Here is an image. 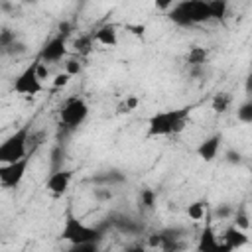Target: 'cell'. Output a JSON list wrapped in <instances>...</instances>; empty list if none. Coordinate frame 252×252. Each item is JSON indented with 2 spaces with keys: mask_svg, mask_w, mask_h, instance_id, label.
Segmentation results:
<instances>
[{
  "mask_svg": "<svg viewBox=\"0 0 252 252\" xmlns=\"http://www.w3.org/2000/svg\"><path fill=\"white\" fill-rule=\"evenodd\" d=\"M189 122V108H175V110H163L154 114L148 120V136H171L185 130Z\"/></svg>",
  "mask_w": 252,
  "mask_h": 252,
  "instance_id": "obj_1",
  "label": "cell"
},
{
  "mask_svg": "<svg viewBox=\"0 0 252 252\" xmlns=\"http://www.w3.org/2000/svg\"><path fill=\"white\" fill-rule=\"evenodd\" d=\"M59 238L69 242V244H89V242H96L98 244V240L102 238V228L89 226L81 219H77L73 215V211H67L63 226L59 230Z\"/></svg>",
  "mask_w": 252,
  "mask_h": 252,
  "instance_id": "obj_2",
  "label": "cell"
},
{
  "mask_svg": "<svg viewBox=\"0 0 252 252\" xmlns=\"http://www.w3.org/2000/svg\"><path fill=\"white\" fill-rule=\"evenodd\" d=\"M32 124H22L14 134H10L2 144H0V165L20 161L30 156V128Z\"/></svg>",
  "mask_w": 252,
  "mask_h": 252,
  "instance_id": "obj_3",
  "label": "cell"
},
{
  "mask_svg": "<svg viewBox=\"0 0 252 252\" xmlns=\"http://www.w3.org/2000/svg\"><path fill=\"white\" fill-rule=\"evenodd\" d=\"M89 116V104L81 96H71L65 100V104L59 110V122L65 128H79Z\"/></svg>",
  "mask_w": 252,
  "mask_h": 252,
  "instance_id": "obj_4",
  "label": "cell"
},
{
  "mask_svg": "<svg viewBox=\"0 0 252 252\" xmlns=\"http://www.w3.org/2000/svg\"><path fill=\"white\" fill-rule=\"evenodd\" d=\"M37 65H39V59H33L16 79H14V93L22 94V96H37L41 91H43V83L39 81L37 77Z\"/></svg>",
  "mask_w": 252,
  "mask_h": 252,
  "instance_id": "obj_5",
  "label": "cell"
},
{
  "mask_svg": "<svg viewBox=\"0 0 252 252\" xmlns=\"http://www.w3.org/2000/svg\"><path fill=\"white\" fill-rule=\"evenodd\" d=\"M28 165H30V156L20 159V161H14V163H6V165H0V185L4 189H14L22 183V179L26 177V171H28Z\"/></svg>",
  "mask_w": 252,
  "mask_h": 252,
  "instance_id": "obj_6",
  "label": "cell"
},
{
  "mask_svg": "<svg viewBox=\"0 0 252 252\" xmlns=\"http://www.w3.org/2000/svg\"><path fill=\"white\" fill-rule=\"evenodd\" d=\"M67 35L57 33L55 37H51L49 41H45V45L39 51V59L47 65V63H59L65 59L67 55Z\"/></svg>",
  "mask_w": 252,
  "mask_h": 252,
  "instance_id": "obj_7",
  "label": "cell"
},
{
  "mask_svg": "<svg viewBox=\"0 0 252 252\" xmlns=\"http://www.w3.org/2000/svg\"><path fill=\"white\" fill-rule=\"evenodd\" d=\"M71 181H73V171L71 169H57L53 171L47 181H45V191L53 197H63L69 187H71Z\"/></svg>",
  "mask_w": 252,
  "mask_h": 252,
  "instance_id": "obj_8",
  "label": "cell"
},
{
  "mask_svg": "<svg viewBox=\"0 0 252 252\" xmlns=\"http://www.w3.org/2000/svg\"><path fill=\"white\" fill-rule=\"evenodd\" d=\"M197 250L199 252H232L213 230V226L207 222L199 234V242H197Z\"/></svg>",
  "mask_w": 252,
  "mask_h": 252,
  "instance_id": "obj_9",
  "label": "cell"
},
{
  "mask_svg": "<svg viewBox=\"0 0 252 252\" xmlns=\"http://www.w3.org/2000/svg\"><path fill=\"white\" fill-rule=\"evenodd\" d=\"M185 4H187V12H189L191 26H195V24H205V22L213 20L209 2H205V0H185Z\"/></svg>",
  "mask_w": 252,
  "mask_h": 252,
  "instance_id": "obj_10",
  "label": "cell"
},
{
  "mask_svg": "<svg viewBox=\"0 0 252 252\" xmlns=\"http://www.w3.org/2000/svg\"><path fill=\"white\" fill-rule=\"evenodd\" d=\"M220 142H222V136L220 134H213L209 138H205L199 146H197V156L203 159V161H213L219 154V148H220Z\"/></svg>",
  "mask_w": 252,
  "mask_h": 252,
  "instance_id": "obj_11",
  "label": "cell"
},
{
  "mask_svg": "<svg viewBox=\"0 0 252 252\" xmlns=\"http://www.w3.org/2000/svg\"><path fill=\"white\" fill-rule=\"evenodd\" d=\"M93 39L98 45L104 47H116L118 45V30L114 24H104L93 32Z\"/></svg>",
  "mask_w": 252,
  "mask_h": 252,
  "instance_id": "obj_12",
  "label": "cell"
},
{
  "mask_svg": "<svg viewBox=\"0 0 252 252\" xmlns=\"http://www.w3.org/2000/svg\"><path fill=\"white\" fill-rule=\"evenodd\" d=\"M222 242H224L230 250H238V248H242V246H246V244L250 242V236H248V232H244V230H240V228H236V226H228V228L224 230Z\"/></svg>",
  "mask_w": 252,
  "mask_h": 252,
  "instance_id": "obj_13",
  "label": "cell"
},
{
  "mask_svg": "<svg viewBox=\"0 0 252 252\" xmlns=\"http://www.w3.org/2000/svg\"><path fill=\"white\" fill-rule=\"evenodd\" d=\"M207 211H209V209H207V201H193V203H189L187 209H185L187 219L193 220V222L203 220V219L207 217Z\"/></svg>",
  "mask_w": 252,
  "mask_h": 252,
  "instance_id": "obj_14",
  "label": "cell"
},
{
  "mask_svg": "<svg viewBox=\"0 0 252 252\" xmlns=\"http://www.w3.org/2000/svg\"><path fill=\"white\" fill-rule=\"evenodd\" d=\"M207 57H209V49L207 47H201V45H193L187 51V63L193 65V67L205 65L207 63Z\"/></svg>",
  "mask_w": 252,
  "mask_h": 252,
  "instance_id": "obj_15",
  "label": "cell"
},
{
  "mask_svg": "<svg viewBox=\"0 0 252 252\" xmlns=\"http://www.w3.org/2000/svg\"><path fill=\"white\" fill-rule=\"evenodd\" d=\"M230 102H232L230 93H217V94H213V98H211V106H213V110H215L217 114L226 112V110L230 108Z\"/></svg>",
  "mask_w": 252,
  "mask_h": 252,
  "instance_id": "obj_16",
  "label": "cell"
},
{
  "mask_svg": "<svg viewBox=\"0 0 252 252\" xmlns=\"http://www.w3.org/2000/svg\"><path fill=\"white\" fill-rule=\"evenodd\" d=\"M232 226H236V228H240V230H244V232H248V228L252 226V222H250V215H248V211H246L244 207L234 209V215H232Z\"/></svg>",
  "mask_w": 252,
  "mask_h": 252,
  "instance_id": "obj_17",
  "label": "cell"
},
{
  "mask_svg": "<svg viewBox=\"0 0 252 252\" xmlns=\"http://www.w3.org/2000/svg\"><path fill=\"white\" fill-rule=\"evenodd\" d=\"M93 45H94V39H93V33H89V35H81L79 39H75V41H73V47H75V53H79V57H81V55H87V53H91V49H93Z\"/></svg>",
  "mask_w": 252,
  "mask_h": 252,
  "instance_id": "obj_18",
  "label": "cell"
},
{
  "mask_svg": "<svg viewBox=\"0 0 252 252\" xmlns=\"http://www.w3.org/2000/svg\"><path fill=\"white\" fill-rule=\"evenodd\" d=\"M236 118L242 124H252V98H246L238 108H236Z\"/></svg>",
  "mask_w": 252,
  "mask_h": 252,
  "instance_id": "obj_19",
  "label": "cell"
},
{
  "mask_svg": "<svg viewBox=\"0 0 252 252\" xmlns=\"http://www.w3.org/2000/svg\"><path fill=\"white\" fill-rule=\"evenodd\" d=\"M209 6H211V16H213V20H224V18H226L228 4H226L224 0H209Z\"/></svg>",
  "mask_w": 252,
  "mask_h": 252,
  "instance_id": "obj_20",
  "label": "cell"
},
{
  "mask_svg": "<svg viewBox=\"0 0 252 252\" xmlns=\"http://www.w3.org/2000/svg\"><path fill=\"white\" fill-rule=\"evenodd\" d=\"M63 71H65L69 77H77V75H81V71H83V63H81V59H79V57H67V59L63 61Z\"/></svg>",
  "mask_w": 252,
  "mask_h": 252,
  "instance_id": "obj_21",
  "label": "cell"
},
{
  "mask_svg": "<svg viewBox=\"0 0 252 252\" xmlns=\"http://www.w3.org/2000/svg\"><path fill=\"white\" fill-rule=\"evenodd\" d=\"M116 228H120L122 232H128V234H136L140 230V226L132 220V219H126V217H120L118 220H112Z\"/></svg>",
  "mask_w": 252,
  "mask_h": 252,
  "instance_id": "obj_22",
  "label": "cell"
},
{
  "mask_svg": "<svg viewBox=\"0 0 252 252\" xmlns=\"http://www.w3.org/2000/svg\"><path fill=\"white\" fill-rule=\"evenodd\" d=\"M140 205L148 211H152L156 207V191L154 189H142L140 191Z\"/></svg>",
  "mask_w": 252,
  "mask_h": 252,
  "instance_id": "obj_23",
  "label": "cell"
},
{
  "mask_svg": "<svg viewBox=\"0 0 252 252\" xmlns=\"http://www.w3.org/2000/svg\"><path fill=\"white\" fill-rule=\"evenodd\" d=\"M18 41V37H16V32H12V30H8V28H4L2 32H0V47H2V51H6L10 45H14Z\"/></svg>",
  "mask_w": 252,
  "mask_h": 252,
  "instance_id": "obj_24",
  "label": "cell"
},
{
  "mask_svg": "<svg viewBox=\"0 0 252 252\" xmlns=\"http://www.w3.org/2000/svg\"><path fill=\"white\" fill-rule=\"evenodd\" d=\"M71 79H73V77H69L65 71H61V73H57V75L51 79V85H53L55 89H65V87L71 83Z\"/></svg>",
  "mask_w": 252,
  "mask_h": 252,
  "instance_id": "obj_25",
  "label": "cell"
},
{
  "mask_svg": "<svg viewBox=\"0 0 252 252\" xmlns=\"http://www.w3.org/2000/svg\"><path fill=\"white\" fill-rule=\"evenodd\" d=\"M67 252H98V244H96V242H89V244H71Z\"/></svg>",
  "mask_w": 252,
  "mask_h": 252,
  "instance_id": "obj_26",
  "label": "cell"
},
{
  "mask_svg": "<svg viewBox=\"0 0 252 252\" xmlns=\"http://www.w3.org/2000/svg\"><path fill=\"white\" fill-rule=\"evenodd\" d=\"M163 242H165V234H163V230H161V232H154V234L148 236V246H150V248H161Z\"/></svg>",
  "mask_w": 252,
  "mask_h": 252,
  "instance_id": "obj_27",
  "label": "cell"
},
{
  "mask_svg": "<svg viewBox=\"0 0 252 252\" xmlns=\"http://www.w3.org/2000/svg\"><path fill=\"white\" fill-rule=\"evenodd\" d=\"M93 197L96 199V201H110L112 199V191L108 189V187H96L94 191H93Z\"/></svg>",
  "mask_w": 252,
  "mask_h": 252,
  "instance_id": "obj_28",
  "label": "cell"
},
{
  "mask_svg": "<svg viewBox=\"0 0 252 252\" xmlns=\"http://www.w3.org/2000/svg\"><path fill=\"white\" fill-rule=\"evenodd\" d=\"M232 215H234V209L230 205H219L217 211H215L217 219H232Z\"/></svg>",
  "mask_w": 252,
  "mask_h": 252,
  "instance_id": "obj_29",
  "label": "cell"
},
{
  "mask_svg": "<svg viewBox=\"0 0 252 252\" xmlns=\"http://www.w3.org/2000/svg\"><path fill=\"white\" fill-rule=\"evenodd\" d=\"M136 106H138V98L136 96H128L124 100V104L120 106V112H132V110H136Z\"/></svg>",
  "mask_w": 252,
  "mask_h": 252,
  "instance_id": "obj_30",
  "label": "cell"
},
{
  "mask_svg": "<svg viewBox=\"0 0 252 252\" xmlns=\"http://www.w3.org/2000/svg\"><path fill=\"white\" fill-rule=\"evenodd\" d=\"M24 51H26V45H24L22 41H16V43L10 45L4 53H6V55H18V53H24Z\"/></svg>",
  "mask_w": 252,
  "mask_h": 252,
  "instance_id": "obj_31",
  "label": "cell"
},
{
  "mask_svg": "<svg viewBox=\"0 0 252 252\" xmlns=\"http://www.w3.org/2000/svg\"><path fill=\"white\" fill-rule=\"evenodd\" d=\"M37 59H39V57H37ZM37 77H39V81H41V83L49 77V67H47L41 59H39V65H37Z\"/></svg>",
  "mask_w": 252,
  "mask_h": 252,
  "instance_id": "obj_32",
  "label": "cell"
},
{
  "mask_svg": "<svg viewBox=\"0 0 252 252\" xmlns=\"http://www.w3.org/2000/svg\"><path fill=\"white\" fill-rule=\"evenodd\" d=\"M126 252H146V246H142V244H132V246L126 248Z\"/></svg>",
  "mask_w": 252,
  "mask_h": 252,
  "instance_id": "obj_33",
  "label": "cell"
},
{
  "mask_svg": "<svg viewBox=\"0 0 252 252\" xmlns=\"http://www.w3.org/2000/svg\"><path fill=\"white\" fill-rule=\"evenodd\" d=\"M246 93H248V98H252V77H250L248 83H246Z\"/></svg>",
  "mask_w": 252,
  "mask_h": 252,
  "instance_id": "obj_34",
  "label": "cell"
},
{
  "mask_svg": "<svg viewBox=\"0 0 252 252\" xmlns=\"http://www.w3.org/2000/svg\"><path fill=\"white\" fill-rule=\"evenodd\" d=\"M98 252H108V250H98Z\"/></svg>",
  "mask_w": 252,
  "mask_h": 252,
  "instance_id": "obj_35",
  "label": "cell"
}]
</instances>
